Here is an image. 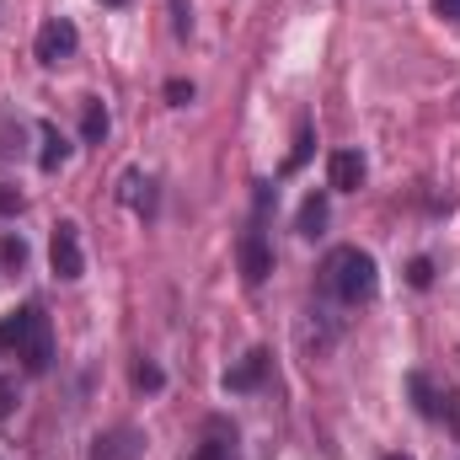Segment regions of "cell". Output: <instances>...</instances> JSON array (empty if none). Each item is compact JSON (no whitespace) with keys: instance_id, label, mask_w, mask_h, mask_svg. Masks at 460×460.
I'll return each instance as SVG.
<instances>
[{"instance_id":"24","label":"cell","mask_w":460,"mask_h":460,"mask_svg":"<svg viewBox=\"0 0 460 460\" xmlns=\"http://www.w3.org/2000/svg\"><path fill=\"white\" fill-rule=\"evenodd\" d=\"M434 16H445V22H460V0H434Z\"/></svg>"},{"instance_id":"5","label":"cell","mask_w":460,"mask_h":460,"mask_svg":"<svg viewBox=\"0 0 460 460\" xmlns=\"http://www.w3.org/2000/svg\"><path fill=\"white\" fill-rule=\"evenodd\" d=\"M49 268H54V279H65V284H75L81 273H86V246H81V226L75 220H59L54 235H49Z\"/></svg>"},{"instance_id":"14","label":"cell","mask_w":460,"mask_h":460,"mask_svg":"<svg viewBox=\"0 0 460 460\" xmlns=\"http://www.w3.org/2000/svg\"><path fill=\"white\" fill-rule=\"evenodd\" d=\"M108 128H113V118L102 108V97H86V102H81V139H86V145H102Z\"/></svg>"},{"instance_id":"15","label":"cell","mask_w":460,"mask_h":460,"mask_svg":"<svg viewBox=\"0 0 460 460\" xmlns=\"http://www.w3.org/2000/svg\"><path fill=\"white\" fill-rule=\"evenodd\" d=\"M22 332H27V305H22V311H11V316L0 322V353H16Z\"/></svg>"},{"instance_id":"11","label":"cell","mask_w":460,"mask_h":460,"mask_svg":"<svg viewBox=\"0 0 460 460\" xmlns=\"http://www.w3.org/2000/svg\"><path fill=\"white\" fill-rule=\"evenodd\" d=\"M364 177H369V161H364L358 150H332V155H327V188H332V193H353Z\"/></svg>"},{"instance_id":"20","label":"cell","mask_w":460,"mask_h":460,"mask_svg":"<svg viewBox=\"0 0 460 460\" xmlns=\"http://www.w3.org/2000/svg\"><path fill=\"white\" fill-rule=\"evenodd\" d=\"M407 279H412V289H429V284H434V262H429V257H412Z\"/></svg>"},{"instance_id":"10","label":"cell","mask_w":460,"mask_h":460,"mask_svg":"<svg viewBox=\"0 0 460 460\" xmlns=\"http://www.w3.org/2000/svg\"><path fill=\"white\" fill-rule=\"evenodd\" d=\"M118 199H123L139 220H150V215H155V177L139 172V166H128V172L118 177Z\"/></svg>"},{"instance_id":"23","label":"cell","mask_w":460,"mask_h":460,"mask_svg":"<svg viewBox=\"0 0 460 460\" xmlns=\"http://www.w3.org/2000/svg\"><path fill=\"white\" fill-rule=\"evenodd\" d=\"M0 215H22V193L0 182Z\"/></svg>"},{"instance_id":"21","label":"cell","mask_w":460,"mask_h":460,"mask_svg":"<svg viewBox=\"0 0 460 460\" xmlns=\"http://www.w3.org/2000/svg\"><path fill=\"white\" fill-rule=\"evenodd\" d=\"M166 97H172V108H188L193 102V81H166Z\"/></svg>"},{"instance_id":"18","label":"cell","mask_w":460,"mask_h":460,"mask_svg":"<svg viewBox=\"0 0 460 460\" xmlns=\"http://www.w3.org/2000/svg\"><path fill=\"white\" fill-rule=\"evenodd\" d=\"M311 155V123H300V139H295V150H289V161H284V172H300V161Z\"/></svg>"},{"instance_id":"9","label":"cell","mask_w":460,"mask_h":460,"mask_svg":"<svg viewBox=\"0 0 460 460\" xmlns=\"http://www.w3.org/2000/svg\"><path fill=\"white\" fill-rule=\"evenodd\" d=\"M139 456H145V434H139L134 423L102 429V434L92 439V450H86V460H139Z\"/></svg>"},{"instance_id":"13","label":"cell","mask_w":460,"mask_h":460,"mask_svg":"<svg viewBox=\"0 0 460 460\" xmlns=\"http://www.w3.org/2000/svg\"><path fill=\"white\" fill-rule=\"evenodd\" d=\"M327 215H332V204H327V188H316V193H305L295 230H300L305 241H316V235H327Z\"/></svg>"},{"instance_id":"8","label":"cell","mask_w":460,"mask_h":460,"mask_svg":"<svg viewBox=\"0 0 460 460\" xmlns=\"http://www.w3.org/2000/svg\"><path fill=\"white\" fill-rule=\"evenodd\" d=\"M268 369H273V353H268V348H246V353H241V358H235V364L226 369V380H220V385H226L230 396H246V391H262V380H268Z\"/></svg>"},{"instance_id":"19","label":"cell","mask_w":460,"mask_h":460,"mask_svg":"<svg viewBox=\"0 0 460 460\" xmlns=\"http://www.w3.org/2000/svg\"><path fill=\"white\" fill-rule=\"evenodd\" d=\"M16 402H22V391H16V380L11 375H0V423L16 412Z\"/></svg>"},{"instance_id":"2","label":"cell","mask_w":460,"mask_h":460,"mask_svg":"<svg viewBox=\"0 0 460 460\" xmlns=\"http://www.w3.org/2000/svg\"><path fill=\"white\" fill-rule=\"evenodd\" d=\"M407 396H412L418 418H429V423H445V429L460 439V391L439 385L429 369H412V375H407Z\"/></svg>"},{"instance_id":"17","label":"cell","mask_w":460,"mask_h":460,"mask_svg":"<svg viewBox=\"0 0 460 460\" xmlns=\"http://www.w3.org/2000/svg\"><path fill=\"white\" fill-rule=\"evenodd\" d=\"M166 385V375H161V364H150V358H139L134 364V391H161Z\"/></svg>"},{"instance_id":"3","label":"cell","mask_w":460,"mask_h":460,"mask_svg":"<svg viewBox=\"0 0 460 460\" xmlns=\"http://www.w3.org/2000/svg\"><path fill=\"white\" fill-rule=\"evenodd\" d=\"M235 268H241V279H246L252 289H257V284H268V273H273V246H268L262 215L235 235Z\"/></svg>"},{"instance_id":"12","label":"cell","mask_w":460,"mask_h":460,"mask_svg":"<svg viewBox=\"0 0 460 460\" xmlns=\"http://www.w3.org/2000/svg\"><path fill=\"white\" fill-rule=\"evenodd\" d=\"M38 139H43V150H38V166H43V172L54 177V172H59V166L70 161V150H75V145H70V139L59 134V123H38Z\"/></svg>"},{"instance_id":"26","label":"cell","mask_w":460,"mask_h":460,"mask_svg":"<svg viewBox=\"0 0 460 460\" xmlns=\"http://www.w3.org/2000/svg\"><path fill=\"white\" fill-rule=\"evenodd\" d=\"M380 460H412V456H380Z\"/></svg>"},{"instance_id":"22","label":"cell","mask_w":460,"mask_h":460,"mask_svg":"<svg viewBox=\"0 0 460 460\" xmlns=\"http://www.w3.org/2000/svg\"><path fill=\"white\" fill-rule=\"evenodd\" d=\"M172 11H177V38H188V32H193V11H188V0H172Z\"/></svg>"},{"instance_id":"7","label":"cell","mask_w":460,"mask_h":460,"mask_svg":"<svg viewBox=\"0 0 460 460\" xmlns=\"http://www.w3.org/2000/svg\"><path fill=\"white\" fill-rule=\"evenodd\" d=\"M188 460H241V434H235V423L230 418H204V429H199V445H193V456Z\"/></svg>"},{"instance_id":"25","label":"cell","mask_w":460,"mask_h":460,"mask_svg":"<svg viewBox=\"0 0 460 460\" xmlns=\"http://www.w3.org/2000/svg\"><path fill=\"white\" fill-rule=\"evenodd\" d=\"M102 5H113V11H123V5H128V0H102Z\"/></svg>"},{"instance_id":"16","label":"cell","mask_w":460,"mask_h":460,"mask_svg":"<svg viewBox=\"0 0 460 460\" xmlns=\"http://www.w3.org/2000/svg\"><path fill=\"white\" fill-rule=\"evenodd\" d=\"M0 262H5V268H22V262H27V241H22L16 230L0 235Z\"/></svg>"},{"instance_id":"6","label":"cell","mask_w":460,"mask_h":460,"mask_svg":"<svg viewBox=\"0 0 460 460\" xmlns=\"http://www.w3.org/2000/svg\"><path fill=\"white\" fill-rule=\"evenodd\" d=\"M75 49H81V32H75V22L70 16H49L43 27H38V38H32V54H38V65H65V59H75Z\"/></svg>"},{"instance_id":"1","label":"cell","mask_w":460,"mask_h":460,"mask_svg":"<svg viewBox=\"0 0 460 460\" xmlns=\"http://www.w3.org/2000/svg\"><path fill=\"white\" fill-rule=\"evenodd\" d=\"M316 289L332 305H369L380 289V268L364 246H332L327 262L316 268Z\"/></svg>"},{"instance_id":"4","label":"cell","mask_w":460,"mask_h":460,"mask_svg":"<svg viewBox=\"0 0 460 460\" xmlns=\"http://www.w3.org/2000/svg\"><path fill=\"white\" fill-rule=\"evenodd\" d=\"M16 358L27 364V375H49V364H54V327H49L43 305H27V332L16 343Z\"/></svg>"}]
</instances>
